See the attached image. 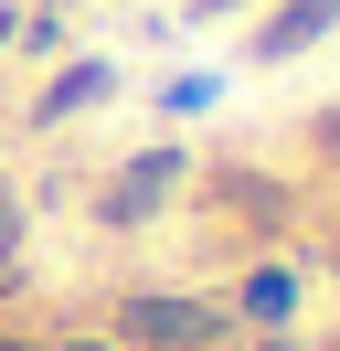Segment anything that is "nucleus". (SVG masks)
Returning <instances> with one entry per match:
<instances>
[{
	"label": "nucleus",
	"mask_w": 340,
	"mask_h": 351,
	"mask_svg": "<svg viewBox=\"0 0 340 351\" xmlns=\"http://www.w3.org/2000/svg\"><path fill=\"white\" fill-rule=\"evenodd\" d=\"M212 330H223V319H212L202 298H127L117 308V341L127 351H202Z\"/></svg>",
	"instance_id": "obj_1"
},
{
	"label": "nucleus",
	"mask_w": 340,
	"mask_h": 351,
	"mask_svg": "<svg viewBox=\"0 0 340 351\" xmlns=\"http://www.w3.org/2000/svg\"><path fill=\"white\" fill-rule=\"evenodd\" d=\"M170 181H181V149H138V160H127V171L96 192V213H106V223H149Z\"/></svg>",
	"instance_id": "obj_2"
},
{
	"label": "nucleus",
	"mask_w": 340,
	"mask_h": 351,
	"mask_svg": "<svg viewBox=\"0 0 340 351\" xmlns=\"http://www.w3.org/2000/svg\"><path fill=\"white\" fill-rule=\"evenodd\" d=\"M330 22H340V0H276L266 22H255V64H287V53H308Z\"/></svg>",
	"instance_id": "obj_3"
},
{
	"label": "nucleus",
	"mask_w": 340,
	"mask_h": 351,
	"mask_svg": "<svg viewBox=\"0 0 340 351\" xmlns=\"http://www.w3.org/2000/svg\"><path fill=\"white\" fill-rule=\"evenodd\" d=\"M96 96H106V64H64L53 86H42V107H32V117H42V128H53V117H75V107H96Z\"/></svg>",
	"instance_id": "obj_4"
},
{
	"label": "nucleus",
	"mask_w": 340,
	"mask_h": 351,
	"mask_svg": "<svg viewBox=\"0 0 340 351\" xmlns=\"http://www.w3.org/2000/svg\"><path fill=\"white\" fill-rule=\"evenodd\" d=\"M245 319H287V277H276V266L245 277Z\"/></svg>",
	"instance_id": "obj_5"
},
{
	"label": "nucleus",
	"mask_w": 340,
	"mask_h": 351,
	"mask_svg": "<svg viewBox=\"0 0 340 351\" xmlns=\"http://www.w3.org/2000/svg\"><path fill=\"white\" fill-rule=\"evenodd\" d=\"M11 234H21V202H11V192H0V256H11Z\"/></svg>",
	"instance_id": "obj_6"
},
{
	"label": "nucleus",
	"mask_w": 340,
	"mask_h": 351,
	"mask_svg": "<svg viewBox=\"0 0 340 351\" xmlns=\"http://www.w3.org/2000/svg\"><path fill=\"white\" fill-rule=\"evenodd\" d=\"M223 11H245V0H191V22H223Z\"/></svg>",
	"instance_id": "obj_7"
},
{
	"label": "nucleus",
	"mask_w": 340,
	"mask_h": 351,
	"mask_svg": "<svg viewBox=\"0 0 340 351\" xmlns=\"http://www.w3.org/2000/svg\"><path fill=\"white\" fill-rule=\"evenodd\" d=\"M0 43H11V11H0Z\"/></svg>",
	"instance_id": "obj_8"
},
{
	"label": "nucleus",
	"mask_w": 340,
	"mask_h": 351,
	"mask_svg": "<svg viewBox=\"0 0 340 351\" xmlns=\"http://www.w3.org/2000/svg\"><path fill=\"white\" fill-rule=\"evenodd\" d=\"M0 351H21V341H0Z\"/></svg>",
	"instance_id": "obj_9"
}]
</instances>
